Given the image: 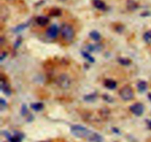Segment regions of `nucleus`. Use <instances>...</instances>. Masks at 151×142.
<instances>
[{
  "label": "nucleus",
  "instance_id": "obj_1",
  "mask_svg": "<svg viewBox=\"0 0 151 142\" xmlns=\"http://www.w3.org/2000/svg\"><path fill=\"white\" fill-rule=\"evenodd\" d=\"M91 130L81 125H73L71 127V133L72 135L79 138H86L89 135Z\"/></svg>",
  "mask_w": 151,
  "mask_h": 142
},
{
  "label": "nucleus",
  "instance_id": "obj_2",
  "mask_svg": "<svg viewBox=\"0 0 151 142\" xmlns=\"http://www.w3.org/2000/svg\"><path fill=\"white\" fill-rule=\"evenodd\" d=\"M61 36L65 41H72L75 38V30L71 25L63 24L60 28Z\"/></svg>",
  "mask_w": 151,
  "mask_h": 142
},
{
  "label": "nucleus",
  "instance_id": "obj_3",
  "mask_svg": "<svg viewBox=\"0 0 151 142\" xmlns=\"http://www.w3.org/2000/svg\"><path fill=\"white\" fill-rule=\"evenodd\" d=\"M56 84H58L60 88L61 89H68L71 86L72 81H71L70 77L66 74H61L58 77L56 80Z\"/></svg>",
  "mask_w": 151,
  "mask_h": 142
},
{
  "label": "nucleus",
  "instance_id": "obj_4",
  "mask_svg": "<svg viewBox=\"0 0 151 142\" xmlns=\"http://www.w3.org/2000/svg\"><path fill=\"white\" fill-rule=\"evenodd\" d=\"M119 96H120L122 100L128 101L133 99V98H134V90L131 87L125 86V87H122L120 91H119Z\"/></svg>",
  "mask_w": 151,
  "mask_h": 142
},
{
  "label": "nucleus",
  "instance_id": "obj_5",
  "mask_svg": "<svg viewBox=\"0 0 151 142\" xmlns=\"http://www.w3.org/2000/svg\"><path fill=\"white\" fill-rule=\"evenodd\" d=\"M130 110L137 116H140L145 111V106L142 103H135L130 106Z\"/></svg>",
  "mask_w": 151,
  "mask_h": 142
},
{
  "label": "nucleus",
  "instance_id": "obj_6",
  "mask_svg": "<svg viewBox=\"0 0 151 142\" xmlns=\"http://www.w3.org/2000/svg\"><path fill=\"white\" fill-rule=\"evenodd\" d=\"M59 28L56 25H52L47 29V36L50 38H55L58 35Z\"/></svg>",
  "mask_w": 151,
  "mask_h": 142
},
{
  "label": "nucleus",
  "instance_id": "obj_7",
  "mask_svg": "<svg viewBox=\"0 0 151 142\" xmlns=\"http://www.w3.org/2000/svg\"><path fill=\"white\" fill-rule=\"evenodd\" d=\"M86 140L89 142H103L104 139L101 135L95 132L91 131L88 137L86 138Z\"/></svg>",
  "mask_w": 151,
  "mask_h": 142
},
{
  "label": "nucleus",
  "instance_id": "obj_8",
  "mask_svg": "<svg viewBox=\"0 0 151 142\" xmlns=\"http://www.w3.org/2000/svg\"><path fill=\"white\" fill-rule=\"evenodd\" d=\"M35 22H36V23L38 24V25L43 27V26H45V25H47V24L49 23V22H50V19H49L47 16H38V17L36 18V19H35Z\"/></svg>",
  "mask_w": 151,
  "mask_h": 142
},
{
  "label": "nucleus",
  "instance_id": "obj_9",
  "mask_svg": "<svg viewBox=\"0 0 151 142\" xmlns=\"http://www.w3.org/2000/svg\"><path fill=\"white\" fill-rule=\"evenodd\" d=\"M93 4L98 10H103V11L106 10V3L102 0H93Z\"/></svg>",
  "mask_w": 151,
  "mask_h": 142
},
{
  "label": "nucleus",
  "instance_id": "obj_10",
  "mask_svg": "<svg viewBox=\"0 0 151 142\" xmlns=\"http://www.w3.org/2000/svg\"><path fill=\"white\" fill-rule=\"evenodd\" d=\"M1 89L5 94L7 95V96H10V93H11V90H10V87H9L5 80H4L3 78H1Z\"/></svg>",
  "mask_w": 151,
  "mask_h": 142
},
{
  "label": "nucleus",
  "instance_id": "obj_11",
  "mask_svg": "<svg viewBox=\"0 0 151 142\" xmlns=\"http://www.w3.org/2000/svg\"><path fill=\"white\" fill-rule=\"evenodd\" d=\"M104 86L109 90H114L116 87V82L112 79H106L104 81Z\"/></svg>",
  "mask_w": 151,
  "mask_h": 142
},
{
  "label": "nucleus",
  "instance_id": "obj_12",
  "mask_svg": "<svg viewBox=\"0 0 151 142\" xmlns=\"http://www.w3.org/2000/svg\"><path fill=\"white\" fill-rule=\"evenodd\" d=\"M147 84L146 81H141L137 84V89L140 93H144L147 90Z\"/></svg>",
  "mask_w": 151,
  "mask_h": 142
},
{
  "label": "nucleus",
  "instance_id": "obj_13",
  "mask_svg": "<svg viewBox=\"0 0 151 142\" xmlns=\"http://www.w3.org/2000/svg\"><path fill=\"white\" fill-rule=\"evenodd\" d=\"M31 108L33 109L34 111H41L44 108V104L41 102H37V103H33L31 104Z\"/></svg>",
  "mask_w": 151,
  "mask_h": 142
},
{
  "label": "nucleus",
  "instance_id": "obj_14",
  "mask_svg": "<svg viewBox=\"0 0 151 142\" xmlns=\"http://www.w3.org/2000/svg\"><path fill=\"white\" fill-rule=\"evenodd\" d=\"M89 36L91 37V38H92L94 41H98L100 39V38H101L100 34L96 30L91 31V32L89 33Z\"/></svg>",
  "mask_w": 151,
  "mask_h": 142
},
{
  "label": "nucleus",
  "instance_id": "obj_15",
  "mask_svg": "<svg viewBox=\"0 0 151 142\" xmlns=\"http://www.w3.org/2000/svg\"><path fill=\"white\" fill-rule=\"evenodd\" d=\"M87 49L91 52H97L101 50V47L99 44H89L87 47Z\"/></svg>",
  "mask_w": 151,
  "mask_h": 142
},
{
  "label": "nucleus",
  "instance_id": "obj_16",
  "mask_svg": "<svg viewBox=\"0 0 151 142\" xmlns=\"http://www.w3.org/2000/svg\"><path fill=\"white\" fill-rule=\"evenodd\" d=\"M23 138V135L19 133L15 135L11 136L9 140H10V142H22V139Z\"/></svg>",
  "mask_w": 151,
  "mask_h": 142
},
{
  "label": "nucleus",
  "instance_id": "obj_17",
  "mask_svg": "<svg viewBox=\"0 0 151 142\" xmlns=\"http://www.w3.org/2000/svg\"><path fill=\"white\" fill-rule=\"evenodd\" d=\"M118 62H119V64H121L122 65H124V66H128L131 64V60H129L128 59H126V58H119L118 59Z\"/></svg>",
  "mask_w": 151,
  "mask_h": 142
},
{
  "label": "nucleus",
  "instance_id": "obj_18",
  "mask_svg": "<svg viewBox=\"0 0 151 142\" xmlns=\"http://www.w3.org/2000/svg\"><path fill=\"white\" fill-rule=\"evenodd\" d=\"M61 14V10L58 8H53L50 11V15L51 16H58Z\"/></svg>",
  "mask_w": 151,
  "mask_h": 142
},
{
  "label": "nucleus",
  "instance_id": "obj_19",
  "mask_svg": "<svg viewBox=\"0 0 151 142\" xmlns=\"http://www.w3.org/2000/svg\"><path fill=\"white\" fill-rule=\"evenodd\" d=\"M96 98H97V95L96 94H89V95H87V96H86L85 97H84V99H85L86 101H94V100L96 99Z\"/></svg>",
  "mask_w": 151,
  "mask_h": 142
},
{
  "label": "nucleus",
  "instance_id": "obj_20",
  "mask_svg": "<svg viewBox=\"0 0 151 142\" xmlns=\"http://www.w3.org/2000/svg\"><path fill=\"white\" fill-rule=\"evenodd\" d=\"M144 40L148 44H151V30L147 31L144 34Z\"/></svg>",
  "mask_w": 151,
  "mask_h": 142
},
{
  "label": "nucleus",
  "instance_id": "obj_21",
  "mask_svg": "<svg viewBox=\"0 0 151 142\" xmlns=\"http://www.w3.org/2000/svg\"><path fill=\"white\" fill-rule=\"evenodd\" d=\"M82 56H83L84 58L87 59L88 61H89L90 62H94V59L87 52H82Z\"/></svg>",
  "mask_w": 151,
  "mask_h": 142
},
{
  "label": "nucleus",
  "instance_id": "obj_22",
  "mask_svg": "<svg viewBox=\"0 0 151 142\" xmlns=\"http://www.w3.org/2000/svg\"><path fill=\"white\" fill-rule=\"evenodd\" d=\"M27 27V24H22V25H19V26L16 27V28L13 30V31H14L15 33L21 32V31H22L23 30H24Z\"/></svg>",
  "mask_w": 151,
  "mask_h": 142
},
{
  "label": "nucleus",
  "instance_id": "obj_23",
  "mask_svg": "<svg viewBox=\"0 0 151 142\" xmlns=\"http://www.w3.org/2000/svg\"><path fill=\"white\" fill-rule=\"evenodd\" d=\"M103 99H104L106 101H108V102H110V103H112V102L114 101V99L112 97H111L110 96H109V94H104L103 96Z\"/></svg>",
  "mask_w": 151,
  "mask_h": 142
},
{
  "label": "nucleus",
  "instance_id": "obj_24",
  "mask_svg": "<svg viewBox=\"0 0 151 142\" xmlns=\"http://www.w3.org/2000/svg\"><path fill=\"white\" fill-rule=\"evenodd\" d=\"M0 106H1V110H3L7 107V103L3 99H1V101H0Z\"/></svg>",
  "mask_w": 151,
  "mask_h": 142
},
{
  "label": "nucleus",
  "instance_id": "obj_25",
  "mask_svg": "<svg viewBox=\"0 0 151 142\" xmlns=\"http://www.w3.org/2000/svg\"><path fill=\"white\" fill-rule=\"evenodd\" d=\"M21 112H22V115H24H24H26L27 114L28 110H27V107L26 106V105L24 104L23 106H22V110H21Z\"/></svg>",
  "mask_w": 151,
  "mask_h": 142
},
{
  "label": "nucleus",
  "instance_id": "obj_26",
  "mask_svg": "<svg viewBox=\"0 0 151 142\" xmlns=\"http://www.w3.org/2000/svg\"><path fill=\"white\" fill-rule=\"evenodd\" d=\"M6 56H7V53H5V52H3V53H1V61H3L4 59L6 58Z\"/></svg>",
  "mask_w": 151,
  "mask_h": 142
},
{
  "label": "nucleus",
  "instance_id": "obj_27",
  "mask_svg": "<svg viewBox=\"0 0 151 142\" xmlns=\"http://www.w3.org/2000/svg\"><path fill=\"white\" fill-rule=\"evenodd\" d=\"M113 132H114V133H119V130H117V129H115V128H114L113 129Z\"/></svg>",
  "mask_w": 151,
  "mask_h": 142
},
{
  "label": "nucleus",
  "instance_id": "obj_28",
  "mask_svg": "<svg viewBox=\"0 0 151 142\" xmlns=\"http://www.w3.org/2000/svg\"><path fill=\"white\" fill-rule=\"evenodd\" d=\"M148 99H150V101H151V93H149L148 94Z\"/></svg>",
  "mask_w": 151,
  "mask_h": 142
},
{
  "label": "nucleus",
  "instance_id": "obj_29",
  "mask_svg": "<svg viewBox=\"0 0 151 142\" xmlns=\"http://www.w3.org/2000/svg\"><path fill=\"white\" fill-rule=\"evenodd\" d=\"M149 127H150V128L151 129V121L150 123H149Z\"/></svg>",
  "mask_w": 151,
  "mask_h": 142
},
{
  "label": "nucleus",
  "instance_id": "obj_30",
  "mask_svg": "<svg viewBox=\"0 0 151 142\" xmlns=\"http://www.w3.org/2000/svg\"><path fill=\"white\" fill-rule=\"evenodd\" d=\"M59 1H66V0H59Z\"/></svg>",
  "mask_w": 151,
  "mask_h": 142
}]
</instances>
